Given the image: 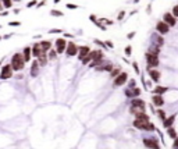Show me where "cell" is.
<instances>
[{"instance_id": "6da1fadb", "label": "cell", "mask_w": 178, "mask_h": 149, "mask_svg": "<svg viewBox=\"0 0 178 149\" xmlns=\"http://www.w3.org/2000/svg\"><path fill=\"white\" fill-rule=\"evenodd\" d=\"M24 64H25V62H24V57H22V55H20V53H15L14 56H13V59H11V68L15 70V71H21L22 68H24Z\"/></svg>"}, {"instance_id": "7a4b0ae2", "label": "cell", "mask_w": 178, "mask_h": 149, "mask_svg": "<svg viewBox=\"0 0 178 149\" xmlns=\"http://www.w3.org/2000/svg\"><path fill=\"white\" fill-rule=\"evenodd\" d=\"M134 127L138 128V130H146V131H153L155 130V125H153L149 120H143V119H135Z\"/></svg>"}, {"instance_id": "3957f363", "label": "cell", "mask_w": 178, "mask_h": 149, "mask_svg": "<svg viewBox=\"0 0 178 149\" xmlns=\"http://www.w3.org/2000/svg\"><path fill=\"white\" fill-rule=\"evenodd\" d=\"M127 80H128V74L127 73H120L118 75L114 78V87H121L123 84H125L127 82Z\"/></svg>"}, {"instance_id": "277c9868", "label": "cell", "mask_w": 178, "mask_h": 149, "mask_svg": "<svg viewBox=\"0 0 178 149\" xmlns=\"http://www.w3.org/2000/svg\"><path fill=\"white\" fill-rule=\"evenodd\" d=\"M11 75H13V68H11V65L6 64L3 68H2L0 78H2V80H7V78H11Z\"/></svg>"}, {"instance_id": "5b68a950", "label": "cell", "mask_w": 178, "mask_h": 149, "mask_svg": "<svg viewBox=\"0 0 178 149\" xmlns=\"http://www.w3.org/2000/svg\"><path fill=\"white\" fill-rule=\"evenodd\" d=\"M146 62H148V64H149V67H157L159 65V59H157V56L152 55V53H146Z\"/></svg>"}, {"instance_id": "8992f818", "label": "cell", "mask_w": 178, "mask_h": 149, "mask_svg": "<svg viewBox=\"0 0 178 149\" xmlns=\"http://www.w3.org/2000/svg\"><path fill=\"white\" fill-rule=\"evenodd\" d=\"M66 47H67V43L64 39H57L56 40V53H63V52H66Z\"/></svg>"}, {"instance_id": "52a82bcc", "label": "cell", "mask_w": 178, "mask_h": 149, "mask_svg": "<svg viewBox=\"0 0 178 149\" xmlns=\"http://www.w3.org/2000/svg\"><path fill=\"white\" fill-rule=\"evenodd\" d=\"M143 145L148 146V148H150V149H160V146H159V144H157V141H156V139H153V138H146V139H143Z\"/></svg>"}, {"instance_id": "ba28073f", "label": "cell", "mask_w": 178, "mask_h": 149, "mask_svg": "<svg viewBox=\"0 0 178 149\" xmlns=\"http://www.w3.org/2000/svg\"><path fill=\"white\" fill-rule=\"evenodd\" d=\"M66 53H67V56H75L78 53V46L75 43H73V42L68 43L66 47Z\"/></svg>"}, {"instance_id": "9c48e42d", "label": "cell", "mask_w": 178, "mask_h": 149, "mask_svg": "<svg viewBox=\"0 0 178 149\" xmlns=\"http://www.w3.org/2000/svg\"><path fill=\"white\" fill-rule=\"evenodd\" d=\"M156 29H157V32H160V33H167L168 31H170V27L166 24L164 21H160V22H157V25H156Z\"/></svg>"}, {"instance_id": "30bf717a", "label": "cell", "mask_w": 178, "mask_h": 149, "mask_svg": "<svg viewBox=\"0 0 178 149\" xmlns=\"http://www.w3.org/2000/svg\"><path fill=\"white\" fill-rule=\"evenodd\" d=\"M131 107H141V109H146V103L142 100V99L134 98L131 100Z\"/></svg>"}, {"instance_id": "8fae6325", "label": "cell", "mask_w": 178, "mask_h": 149, "mask_svg": "<svg viewBox=\"0 0 178 149\" xmlns=\"http://www.w3.org/2000/svg\"><path fill=\"white\" fill-rule=\"evenodd\" d=\"M163 18H164V22H166L168 27H174L175 25V18L173 17V14H171V13H166Z\"/></svg>"}, {"instance_id": "7c38bea8", "label": "cell", "mask_w": 178, "mask_h": 149, "mask_svg": "<svg viewBox=\"0 0 178 149\" xmlns=\"http://www.w3.org/2000/svg\"><path fill=\"white\" fill-rule=\"evenodd\" d=\"M78 53H80V55H78V57L82 60L85 56H88L89 53H91V50H89V47H88V46H82V47H80V49H78Z\"/></svg>"}, {"instance_id": "4fadbf2b", "label": "cell", "mask_w": 178, "mask_h": 149, "mask_svg": "<svg viewBox=\"0 0 178 149\" xmlns=\"http://www.w3.org/2000/svg\"><path fill=\"white\" fill-rule=\"evenodd\" d=\"M33 53V56L35 57H39L42 53H43V50H42V47H40V45L38 43V45H33V47H32V50H31Z\"/></svg>"}, {"instance_id": "5bb4252c", "label": "cell", "mask_w": 178, "mask_h": 149, "mask_svg": "<svg viewBox=\"0 0 178 149\" xmlns=\"http://www.w3.org/2000/svg\"><path fill=\"white\" fill-rule=\"evenodd\" d=\"M152 100H153V105H155V106H157V107H160V106H163V103H164L163 98H161L160 95H155Z\"/></svg>"}, {"instance_id": "9a60e30c", "label": "cell", "mask_w": 178, "mask_h": 149, "mask_svg": "<svg viewBox=\"0 0 178 149\" xmlns=\"http://www.w3.org/2000/svg\"><path fill=\"white\" fill-rule=\"evenodd\" d=\"M149 75L155 82H157V81L160 80V73L157 71V70H149Z\"/></svg>"}, {"instance_id": "2e32d148", "label": "cell", "mask_w": 178, "mask_h": 149, "mask_svg": "<svg viewBox=\"0 0 178 149\" xmlns=\"http://www.w3.org/2000/svg\"><path fill=\"white\" fill-rule=\"evenodd\" d=\"M40 47H42V50H43V53L45 52H47V50H50V47H52V43L49 42V40H43V42H40Z\"/></svg>"}, {"instance_id": "e0dca14e", "label": "cell", "mask_w": 178, "mask_h": 149, "mask_svg": "<svg viewBox=\"0 0 178 149\" xmlns=\"http://www.w3.org/2000/svg\"><path fill=\"white\" fill-rule=\"evenodd\" d=\"M139 94H141V89H138V88H135L134 91H132V89H127V91H125V95H127V96H138Z\"/></svg>"}, {"instance_id": "ac0fdd59", "label": "cell", "mask_w": 178, "mask_h": 149, "mask_svg": "<svg viewBox=\"0 0 178 149\" xmlns=\"http://www.w3.org/2000/svg\"><path fill=\"white\" fill-rule=\"evenodd\" d=\"M24 62H28L29 59H31V47H25L24 49Z\"/></svg>"}, {"instance_id": "d6986e66", "label": "cell", "mask_w": 178, "mask_h": 149, "mask_svg": "<svg viewBox=\"0 0 178 149\" xmlns=\"http://www.w3.org/2000/svg\"><path fill=\"white\" fill-rule=\"evenodd\" d=\"M168 91V88H164V87H156L155 88V95H161V94H164V92H167Z\"/></svg>"}, {"instance_id": "ffe728a7", "label": "cell", "mask_w": 178, "mask_h": 149, "mask_svg": "<svg viewBox=\"0 0 178 149\" xmlns=\"http://www.w3.org/2000/svg\"><path fill=\"white\" fill-rule=\"evenodd\" d=\"M174 120H175V116H171V117H168V119H166V120H164V127L166 128L171 127V124L174 123Z\"/></svg>"}, {"instance_id": "44dd1931", "label": "cell", "mask_w": 178, "mask_h": 149, "mask_svg": "<svg viewBox=\"0 0 178 149\" xmlns=\"http://www.w3.org/2000/svg\"><path fill=\"white\" fill-rule=\"evenodd\" d=\"M38 65H39V63H38V62H33L32 70H31V75H32V77H36V75H38Z\"/></svg>"}, {"instance_id": "7402d4cb", "label": "cell", "mask_w": 178, "mask_h": 149, "mask_svg": "<svg viewBox=\"0 0 178 149\" xmlns=\"http://www.w3.org/2000/svg\"><path fill=\"white\" fill-rule=\"evenodd\" d=\"M38 59H39V60H38V63H39L40 65H45L47 63V56L45 55V53H42V55H40Z\"/></svg>"}, {"instance_id": "603a6c76", "label": "cell", "mask_w": 178, "mask_h": 149, "mask_svg": "<svg viewBox=\"0 0 178 149\" xmlns=\"http://www.w3.org/2000/svg\"><path fill=\"white\" fill-rule=\"evenodd\" d=\"M81 62L84 63V64H88V63H89V62H92V55H91V53H89V55H88V56H85V57L82 59Z\"/></svg>"}, {"instance_id": "cb8c5ba5", "label": "cell", "mask_w": 178, "mask_h": 149, "mask_svg": "<svg viewBox=\"0 0 178 149\" xmlns=\"http://www.w3.org/2000/svg\"><path fill=\"white\" fill-rule=\"evenodd\" d=\"M2 2H3V6L6 8H10L11 4H13V2H11V0H2Z\"/></svg>"}, {"instance_id": "d4e9b609", "label": "cell", "mask_w": 178, "mask_h": 149, "mask_svg": "<svg viewBox=\"0 0 178 149\" xmlns=\"http://www.w3.org/2000/svg\"><path fill=\"white\" fill-rule=\"evenodd\" d=\"M168 134H170V137L171 138H177V132H175V130L174 128H170V130H168Z\"/></svg>"}, {"instance_id": "484cf974", "label": "cell", "mask_w": 178, "mask_h": 149, "mask_svg": "<svg viewBox=\"0 0 178 149\" xmlns=\"http://www.w3.org/2000/svg\"><path fill=\"white\" fill-rule=\"evenodd\" d=\"M173 17H174V18H178V4L174 6V8H173Z\"/></svg>"}, {"instance_id": "4316f807", "label": "cell", "mask_w": 178, "mask_h": 149, "mask_svg": "<svg viewBox=\"0 0 178 149\" xmlns=\"http://www.w3.org/2000/svg\"><path fill=\"white\" fill-rule=\"evenodd\" d=\"M50 14H52V15H57V17H61L63 13H61V11H57V10H52V11H50Z\"/></svg>"}, {"instance_id": "83f0119b", "label": "cell", "mask_w": 178, "mask_h": 149, "mask_svg": "<svg viewBox=\"0 0 178 149\" xmlns=\"http://www.w3.org/2000/svg\"><path fill=\"white\" fill-rule=\"evenodd\" d=\"M157 113H159V117L161 119V120H166V113H164L163 110H159Z\"/></svg>"}, {"instance_id": "f1b7e54d", "label": "cell", "mask_w": 178, "mask_h": 149, "mask_svg": "<svg viewBox=\"0 0 178 149\" xmlns=\"http://www.w3.org/2000/svg\"><path fill=\"white\" fill-rule=\"evenodd\" d=\"M56 55H57V53H56V50H50V53H49V57H50V59H56Z\"/></svg>"}, {"instance_id": "f546056e", "label": "cell", "mask_w": 178, "mask_h": 149, "mask_svg": "<svg viewBox=\"0 0 178 149\" xmlns=\"http://www.w3.org/2000/svg\"><path fill=\"white\" fill-rule=\"evenodd\" d=\"M111 77H117V74H118V68H114V70H111Z\"/></svg>"}, {"instance_id": "4dcf8cb0", "label": "cell", "mask_w": 178, "mask_h": 149, "mask_svg": "<svg viewBox=\"0 0 178 149\" xmlns=\"http://www.w3.org/2000/svg\"><path fill=\"white\" fill-rule=\"evenodd\" d=\"M21 22H18V21H13V22H10V25L11 27H18Z\"/></svg>"}, {"instance_id": "1f68e13d", "label": "cell", "mask_w": 178, "mask_h": 149, "mask_svg": "<svg viewBox=\"0 0 178 149\" xmlns=\"http://www.w3.org/2000/svg\"><path fill=\"white\" fill-rule=\"evenodd\" d=\"M173 148H174V149H178V138H175V141H174V145H173Z\"/></svg>"}, {"instance_id": "d6a6232c", "label": "cell", "mask_w": 178, "mask_h": 149, "mask_svg": "<svg viewBox=\"0 0 178 149\" xmlns=\"http://www.w3.org/2000/svg\"><path fill=\"white\" fill-rule=\"evenodd\" d=\"M36 4V0H32L31 3H28V7H32V6H35Z\"/></svg>"}, {"instance_id": "836d02e7", "label": "cell", "mask_w": 178, "mask_h": 149, "mask_svg": "<svg viewBox=\"0 0 178 149\" xmlns=\"http://www.w3.org/2000/svg\"><path fill=\"white\" fill-rule=\"evenodd\" d=\"M125 53H127V55H131V46H128L127 49H125Z\"/></svg>"}, {"instance_id": "e575fe53", "label": "cell", "mask_w": 178, "mask_h": 149, "mask_svg": "<svg viewBox=\"0 0 178 149\" xmlns=\"http://www.w3.org/2000/svg\"><path fill=\"white\" fill-rule=\"evenodd\" d=\"M106 45H107L109 47H113V42H110V40H107V42H106Z\"/></svg>"}, {"instance_id": "d590c367", "label": "cell", "mask_w": 178, "mask_h": 149, "mask_svg": "<svg viewBox=\"0 0 178 149\" xmlns=\"http://www.w3.org/2000/svg\"><path fill=\"white\" fill-rule=\"evenodd\" d=\"M134 35H135V32H130V33H128V38L131 39V38H134Z\"/></svg>"}, {"instance_id": "8d00e7d4", "label": "cell", "mask_w": 178, "mask_h": 149, "mask_svg": "<svg viewBox=\"0 0 178 149\" xmlns=\"http://www.w3.org/2000/svg\"><path fill=\"white\" fill-rule=\"evenodd\" d=\"M124 15H125V14H124V11H121V14L118 15V20H121V18H123V17H124Z\"/></svg>"}, {"instance_id": "74e56055", "label": "cell", "mask_w": 178, "mask_h": 149, "mask_svg": "<svg viewBox=\"0 0 178 149\" xmlns=\"http://www.w3.org/2000/svg\"><path fill=\"white\" fill-rule=\"evenodd\" d=\"M67 7H68V8H75L77 6H74V4H68V6H67Z\"/></svg>"}, {"instance_id": "f35d334b", "label": "cell", "mask_w": 178, "mask_h": 149, "mask_svg": "<svg viewBox=\"0 0 178 149\" xmlns=\"http://www.w3.org/2000/svg\"><path fill=\"white\" fill-rule=\"evenodd\" d=\"M15 2H20V0H15Z\"/></svg>"}, {"instance_id": "ab89813d", "label": "cell", "mask_w": 178, "mask_h": 149, "mask_svg": "<svg viewBox=\"0 0 178 149\" xmlns=\"http://www.w3.org/2000/svg\"><path fill=\"white\" fill-rule=\"evenodd\" d=\"M0 8H2V4H0Z\"/></svg>"}, {"instance_id": "60d3db41", "label": "cell", "mask_w": 178, "mask_h": 149, "mask_svg": "<svg viewBox=\"0 0 178 149\" xmlns=\"http://www.w3.org/2000/svg\"><path fill=\"white\" fill-rule=\"evenodd\" d=\"M0 39H2V38H0Z\"/></svg>"}]
</instances>
